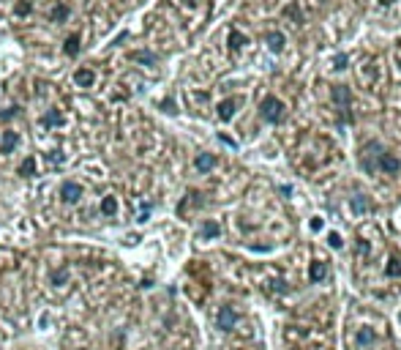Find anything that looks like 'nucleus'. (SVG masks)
Masks as SVG:
<instances>
[{"label":"nucleus","instance_id":"nucleus-11","mask_svg":"<svg viewBox=\"0 0 401 350\" xmlns=\"http://www.w3.org/2000/svg\"><path fill=\"white\" fill-rule=\"evenodd\" d=\"M101 214H104V216H115V214H118V197L106 194L104 200H101Z\"/></svg>","mask_w":401,"mask_h":350},{"label":"nucleus","instance_id":"nucleus-18","mask_svg":"<svg viewBox=\"0 0 401 350\" xmlns=\"http://www.w3.org/2000/svg\"><path fill=\"white\" fill-rule=\"evenodd\" d=\"M246 41H248V39L243 36L240 30H232V33H230V47H232V49H240Z\"/></svg>","mask_w":401,"mask_h":350},{"label":"nucleus","instance_id":"nucleus-15","mask_svg":"<svg viewBox=\"0 0 401 350\" xmlns=\"http://www.w3.org/2000/svg\"><path fill=\"white\" fill-rule=\"evenodd\" d=\"M284 44H287V39H284V33H267V47L273 49V52H281Z\"/></svg>","mask_w":401,"mask_h":350},{"label":"nucleus","instance_id":"nucleus-14","mask_svg":"<svg viewBox=\"0 0 401 350\" xmlns=\"http://www.w3.org/2000/svg\"><path fill=\"white\" fill-rule=\"evenodd\" d=\"M308 276H311V282H322L325 276H328V266L325 263H311V271H308Z\"/></svg>","mask_w":401,"mask_h":350},{"label":"nucleus","instance_id":"nucleus-21","mask_svg":"<svg viewBox=\"0 0 401 350\" xmlns=\"http://www.w3.org/2000/svg\"><path fill=\"white\" fill-rule=\"evenodd\" d=\"M385 273H388V276H401V260H399V257H390Z\"/></svg>","mask_w":401,"mask_h":350},{"label":"nucleus","instance_id":"nucleus-10","mask_svg":"<svg viewBox=\"0 0 401 350\" xmlns=\"http://www.w3.org/2000/svg\"><path fill=\"white\" fill-rule=\"evenodd\" d=\"M79 41H82V39H79V33H74V36H68V39H66V41H63V52L68 55V58H74V55H79V49H82V44H79Z\"/></svg>","mask_w":401,"mask_h":350},{"label":"nucleus","instance_id":"nucleus-29","mask_svg":"<svg viewBox=\"0 0 401 350\" xmlns=\"http://www.w3.org/2000/svg\"><path fill=\"white\" fill-rule=\"evenodd\" d=\"M14 115H17V110H8V113H0V118H6V120H11Z\"/></svg>","mask_w":401,"mask_h":350},{"label":"nucleus","instance_id":"nucleus-17","mask_svg":"<svg viewBox=\"0 0 401 350\" xmlns=\"http://www.w3.org/2000/svg\"><path fill=\"white\" fill-rule=\"evenodd\" d=\"M377 342V334L371 331V328H363V331L358 334V345H363V348H368V345Z\"/></svg>","mask_w":401,"mask_h":350},{"label":"nucleus","instance_id":"nucleus-2","mask_svg":"<svg viewBox=\"0 0 401 350\" xmlns=\"http://www.w3.org/2000/svg\"><path fill=\"white\" fill-rule=\"evenodd\" d=\"M85 194V189L77 184V181H66L63 186H60V197H63V202H79V197Z\"/></svg>","mask_w":401,"mask_h":350},{"label":"nucleus","instance_id":"nucleus-28","mask_svg":"<svg viewBox=\"0 0 401 350\" xmlns=\"http://www.w3.org/2000/svg\"><path fill=\"white\" fill-rule=\"evenodd\" d=\"M344 66H347V55H338V58H336V69H344Z\"/></svg>","mask_w":401,"mask_h":350},{"label":"nucleus","instance_id":"nucleus-25","mask_svg":"<svg viewBox=\"0 0 401 350\" xmlns=\"http://www.w3.org/2000/svg\"><path fill=\"white\" fill-rule=\"evenodd\" d=\"M328 243H331L333 249H341V238H338L336 233H331V235H328Z\"/></svg>","mask_w":401,"mask_h":350},{"label":"nucleus","instance_id":"nucleus-22","mask_svg":"<svg viewBox=\"0 0 401 350\" xmlns=\"http://www.w3.org/2000/svg\"><path fill=\"white\" fill-rule=\"evenodd\" d=\"M218 233H221V227H218L216 222H205V227H202V235L205 238H216Z\"/></svg>","mask_w":401,"mask_h":350},{"label":"nucleus","instance_id":"nucleus-1","mask_svg":"<svg viewBox=\"0 0 401 350\" xmlns=\"http://www.w3.org/2000/svg\"><path fill=\"white\" fill-rule=\"evenodd\" d=\"M260 115H262V120H267V123H278V120L284 118V101L276 99V96H267V99L260 104Z\"/></svg>","mask_w":401,"mask_h":350},{"label":"nucleus","instance_id":"nucleus-30","mask_svg":"<svg viewBox=\"0 0 401 350\" xmlns=\"http://www.w3.org/2000/svg\"><path fill=\"white\" fill-rule=\"evenodd\" d=\"M399 320H401V314H399Z\"/></svg>","mask_w":401,"mask_h":350},{"label":"nucleus","instance_id":"nucleus-23","mask_svg":"<svg viewBox=\"0 0 401 350\" xmlns=\"http://www.w3.org/2000/svg\"><path fill=\"white\" fill-rule=\"evenodd\" d=\"M66 276H68V271H66V268L55 271V273H52V285H63V282H66Z\"/></svg>","mask_w":401,"mask_h":350},{"label":"nucleus","instance_id":"nucleus-7","mask_svg":"<svg viewBox=\"0 0 401 350\" xmlns=\"http://www.w3.org/2000/svg\"><path fill=\"white\" fill-rule=\"evenodd\" d=\"M63 123H66V118H63V113H60V110H47V115L41 118L44 129H55V126H63Z\"/></svg>","mask_w":401,"mask_h":350},{"label":"nucleus","instance_id":"nucleus-13","mask_svg":"<svg viewBox=\"0 0 401 350\" xmlns=\"http://www.w3.org/2000/svg\"><path fill=\"white\" fill-rule=\"evenodd\" d=\"M333 101H336L338 107L349 110V101H352V99H349V88H344V85H341V88H333Z\"/></svg>","mask_w":401,"mask_h":350},{"label":"nucleus","instance_id":"nucleus-8","mask_svg":"<svg viewBox=\"0 0 401 350\" xmlns=\"http://www.w3.org/2000/svg\"><path fill=\"white\" fill-rule=\"evenodd\" d=\"M377 167H379V170H385V172H399L401 161L396 159V156H390V154H382L377 159Z\"/></svg>","mask_w":401,"mask_h":350},{"label":"nucleus","instance_id":"nucleus-6","mask_svg":"<svg viewBox=\"0 0 401 350\" xmlns=\"http://www.w3.org/2000/svg\"><path fill=\"white\" fill-rule=\"evenodd\" d=\"M17 145H19L17 131H3V137H0V154H11Z\"/></svg>","mask_w":401,"mask_h":350},{"label":"nucleus","instance_id":"nucleus-3","mask_svg":"<svg viewBox=\"0 0 401 350\" xmlns=\"http://www.w3.org/2000/svg\"><path fill=\"white\" fill-rule=\"evenodd\" d=\"M235 323H237V312L232 307H221V309H218V328H221V331H232Z\"/></svg>","mask_w":401,"mask_h":350},{"label":"nucleus","instance_id":"nucleus-27","mask_svg":"<svg viewBox=\"0 0 401 350\" xmlns=\"http://www.w3.org/2000/svg\"><path fill=\"white\" fill-rule=\"evenodd\" d=\"M358 255H368V243L366 241H358Z\"/></svg>","mask_w":401,"mask_h":350},{"label":"nucleus","instance_id":"nucleus-12","mask_svg":"<svg viewBox=\"0 0 401 350\" xmlns=\"http://www.w3.org/2000/svg\"><path fill=\"white\" fill-rule=\"evenodd\" d=\"M349 205H352L355 214H368V211H371V202H368L363 194H355L352 200H349Z\"/></svg>","mask_w":401,"mask_h":350},{"label":"nucleus","instance_id":"nucleus-19","mask_svg":"<svg viewBox=\"0 0 401 350\" xmlns=\"http://www.w3.org/2000/svg\"><path fill=\"white\" fill-rule=\"evenodd\" d=\"M19 172H22V175H28V178H30V175H35V159H33V156H28V159L19 164Z\"/></svg>","mask_w":401,"mask_h":350},{"label":"nucleus","instance_id":"nucleus-20","mask_svg":"<svg viewBox=\"0 0 401 350\" xmlns=\"http://www.w3.org/2000/svg\"><path fill=\"white\" fill-rule=\"evenodd\" d=\"M131 58H134L136 63H145V66H153L156 63V55L153 52H134Z\"/></svg>","mask_w":401,"mask_h":350},{"label":"nucleus","instance_id":"nucleus-9","mask_svg":"<svg viewBox=\"0 0 401 350\" xmlns=\"http://www.w3.org/2000/svg\"><path fill=\"white\" fill-rule=\"evenodd\" d=\"M194 167H197L200 172H210L213 167H216V156H213V154H200V156L194 159Z\"/></svg>","mask_w":401,"mask_h":350},{"label":"nucleus","instance_id":"nucleus-4","mask_svg":"<svg viewBox=\"0 0 401 350\" xmlns=\"http://www.w3.org/2000/svg\"><path fill=\"white\" fill-rule=\"evenodd\" d=\"M237 107H240V99H224L221 104H218V118L232 120V115L237 113Z\"/></svg>","mask_w":401,"mask_h":350},{"label":"nucleus","instance_id":"nucleus-24","mask_svg":"<svg viewBox=\"0 0 401 350\" xmlns=\"http://www.w3.org/2000/svg\"><path fill=\"white\" fill-rule=\"evenodd\" d=\"M30 11H33V6H30V3H19V6H17V14H19V17H28Z\"/></svg>","mask_w":401,"mask_h":350},{"label":"nucleus","instance_id":"nucleus-26","mask_svg":"<svg viewBox=\"0 0 401 350\" xmlns=\"http://www.w3.org/2000/svg\"><path fill=\"white\" fill-rule=\"evenodd\" d=\"M49 161H52V164H60V161H63V154H60V151H52V154H49Z\"/></svg>","mask_w":401,"mask_h":350},{"label":"nucleus","instance_id":"nucleus-5","mask_svg":"<svg viewBox=\"0 0 401 350\" xmlns=\"http://www.w3.org/2000/svg\"><path fill=\"white\" fill-rule=\"evenodd\" d=\"M74 82H77L79 88H90V85L96 82V72H93V69H88V66H82V69L74 72Z\"/></svg>","mask_w":401,"mask_h":350},{"label":"nucleus","instance_id":"nucleus-16","mask_svg":"<svg viewBox=\"0 0 401 350\" xmlns=\"http://www.w3.org/2000/svg\"><path fill=\"white\" fill-rule=\"evenodd\" d=\"M68 6H63V3H58V6H52V11H49V19L52 22H63V19H68Z\"/></svg>","mask_w":401,"mask_h":350}]
</instances>
